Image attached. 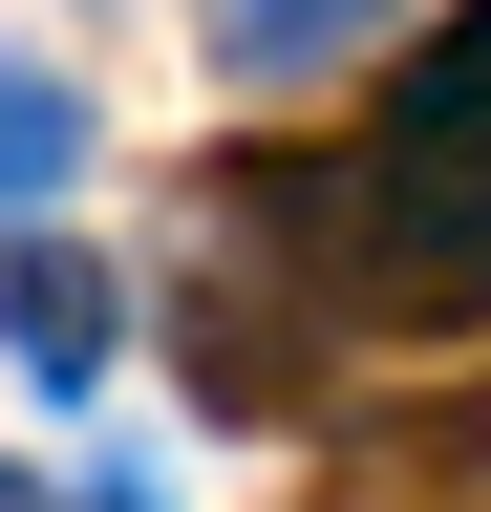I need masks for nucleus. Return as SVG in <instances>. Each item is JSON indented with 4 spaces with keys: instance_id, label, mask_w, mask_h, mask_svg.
I'll return each mask as SVG.
<instances>
[{
    "instance_id": "obj_2",
    "label": "nucleus",
    "mask_w": 491,
    "mask_h": 512,
    "mask_svg": "<svg viewBox=\"0 0 491 512\" xmlns=\"http://www.w3.org/2000/svg\"><path fill=\"white\" fill-rule=\"evenodd\" d=\"M385 150H470V171H491V0L406 43V107H385Z\"/></svg>"
},
{
    "instance_id": "obj_1",
    "label": "nucleus",
    "mask_w": 491,
    "mask_h": 512,
    "mask_svg": "<svg viewBox=\"0 0 491 512\" xmlns=\"http://www.w3.org/2000/svg\"><path fill=\"white\" fill-rule=\"evenodd\" d=\"M0 342H22V384H107V342H129L107 256H65V235H0Z\"/></svg>"
},
{
    "instance_id": "obj_5",
    "label": "nucleus",
    "mask_w": 491,
    "mask_h": 512,
    "mask_svg": "<svg viewBox=\"0 0 491 512\" xmlns=\"http://www.w3.org/2000/svg\"><path fill=\"white\" fill-rule=\"evenodd\" d=\"M65 512H150V491H65Z\"/></svg>"
},
{
    "instance_id": "obj_4",
    "label": "nucleus",
    "mask_w": 491,
    "mask_h": 512,
    "mask_svg": "<svg viewBox=\"0 0 491 512\" xmlns=\"http://www.w3.org/2000/svg\"><path fill=\"white\" fill-rule=\"evenodd\" d=\"M65 171H86V86H65V64H0V235H22Z\"/></svg>"
},
{
    "instance_id": "obj_3",
    "label": "nucleus",
    "mask_w": 491,
    "mask_h": 512,
    "mask_svg": "<svg viewBox=\"0 0 491 512\" xmlns=\"http://www.w3.org/2000/svg\"><path fill=\"white\" fill-rule=\"evenodd\" d=\"M235 86H299V64H342V43H385V0H193Z\"/></svg>"
}]
</instances>
